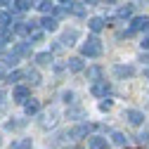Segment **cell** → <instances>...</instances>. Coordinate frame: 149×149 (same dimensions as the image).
I'll list each match as a JSON object with an SVG mask.
<instances>
[{"mask_svg":"<svg viewBox=\"0 0 149 149\" xmlns=\"http://www.w3.org/2000/svg\"><path fill=\"white\" fill-rule=\"evenodd\" d=\"M52 12L57 14V17H64V14H69V7H54Z\"/></svg>","mask_w":149,"mask_h":149,"instance_id":"f546056e","label":"cell"},{"mask_svg":"<svg viewBox=\"0 0 149 149\" xmlns=\"http://www.w3.org/2000/svg\"><path fill=\"white\" fill-rule=\"evenodd\" d=\"M66 66H69V71H73V73H78V71H83V59L81 57H71L69 62H66Z\"/></svg>","mask_w":149,"mask_h":149,"instance_id":"5bb4252c","label":"cell"},{"mask_svg":"<svg viewBox=\"0 0 149 149\" xmlns=\"http://www.w3.org/2000/svg\"><path fill=\"white\" fill-rule=\"evenodd\" d=\"M66 7H69V12H71L73 17H85V5H83V3H76V0H71Z\"/></svg>","mask_w":149,"mask_h":149,"instance_id":"8fae6325","label":"cell"},{"mask_svg":"<svg viewBox=\"0 0 149 149\" xmlns=\"http://www.w3.org/2000/svg\"><path fill=\"white\" fill-rule=\"evenodd\" d=\"M144 76H147V78H149V71H147V73H144Z\"/></svg>","mask_w":149,"mask_h":149,"instance_id":"60d3db41","label":"cell"},{"mask_svg":"<svg viewBox=\"0 0 149 149\" xmlns=\"http://www.w3.org/2000/svg\"><path fill=\"white\" fill-rule=\"evenodd\" d=\"M3 47H5V45H3V40H0V52H3Z\"/></svg>","mask_w":149,"mask_h":149,"instance_id":"f35d334b","label":"cell"},{"mask_svg":"<svg viewBox=\"0 0 149 149\" xmlns=\"http://www.w3.org/2000/svg\"><path fill=\"white\" fill-rule=\"evenodd\" d=\"M111 142L118 144V147H123V144H128V137H125L123 133H114V135H111Z\"/></svg>","mask_w":149,"mask_h":149,"instance_id":"cb8c5ba5","label":"cell"},{"mask_svg":"<svg viewBox=\"0 0 149 149\" xmlns=\"http://www.w3.org/2000/svg\"><path fill=\"white\" fill-rule=\"evenodd\" d=\"M7 3H10V0H0V5H7Z\"/></svg>","mask_w":149,"mask_h":149,"instance_id":"74e56055","label":"cell"},{"mask_svg":"<svg viewBox=\"0 0 149 149\" xmlns=\"http://www.w3.org/2000/svg\"><path fill=\"white\" fill-rule=\"evenodd\" d=\"M57 121H59V114H57V109H47V111H43V114H40V128H54V125H57Z\"/></svg>","mask_w":149,"mask_h":149,"instance_id":"3957f363","label":"cell"},{"mask_svg":"<svg viewBox=\"0 0 149 149\" xmlns=\"http://www.w3.org/2000/svg\"><path fill=\"white\" fill-rule=\"evenodd\" d=\"M88 78L95 81V83L102 81V69H100V66H90V69H88Z\"/></svg>","mask_w":149,"mask_h":149,"instance_id":"e0dca14e","label":"cell"},{"mask_svg":"<svg viewBox=\"0 0 149 149\" xmlns=\"http://www.w3.org/2000/svg\"><path fill=\"white\" fill-rule=\"evenodd\" d=\"M97 3V0H85V5H95Z\"/></svg>","mask_w":149,"mask_h":149,"instance_id":"8d00e7d4","label":"cell"},{"mask_svg":"<svg viewBox=\"0 0 149 149\" xmlns=\"http://www.w3.org/2000/svg\"><path fill=\"white\" fill-rule=\"evenodd\" d=\"M38 109H40L38 100H33V97H31V100H26V102H24V111H26L29 116H33V114H38Z\"/></svg>","mask_w":149,"mask_h":149,"instance_id":"4fadbf2b","label":"cell"},{"mask_svg":"<svg viewBox=\"0 0 149 149\" xmlns=\"http://www.w3.org/2000/svg\"><path fill=\"white\" fill-rule=\"evenodd\" d=\"M43 31H45V29H38V26H36V29H31V31H29V36H31V40H36V43H40V40H43Z\"/></svg>","mask_w":149,"mask_h":149,"instance_id":"7402d4cb","label":"cell"},{"mask_svg":"<svg viewBox=\"0 0 149 149\" xmlns=\"http://www.w3.org/2000/svg\"><path fill=\"white\" fill-rule=\"evenodd\" d=\"M62 3H64V5H69V3H71V0H62Z\"/></svg>","mask_w":149,"mask_h":149,"instance_id":"ab89813d","label":"cell"},{"mask_svg":"<svg viewBox=\"0 0 149 149\" xmlns=\"http://www.w3.org/2000/svg\"><path fill=\"white\" fill-rule=\"evenodd\" d=\"M40 26H43L45 31H57V19H54V17H43V19H40Z\"/></svg>","mask_w":149,"mask_h":149,"instance_id":"2e32d148","label":"cell"},{"mask_svg":"<svg viewBox=\"0 0 149 149\" xmlns=\"http://www.w3.org/2000/svg\"><path fill=\"white\" fill-rule=\"evenodd\" d=\"M0 144H3V137H0Z\"/></svg>","mask_w":149,"mask_h":149,"instance_id":"b9f144b4","label":"cell"},{"mask_svg":"<svg viewBox=\"0 0 149 149\" xmlns=\"http://www.w3.org/2000/svg\"><path fill=\"white\" fill-rule=\"evenodd\" d=\"M10 22H12L10 12H0V26H10Z\"/></svg>","mask_w":149,"mask_h":149,"instance_id":"f1b7e54d","label":"cell"},{"mask_svg":"<svg viewBox=\"0 0 149 149\" xmlns=\"http://www.w3.org/2000/svg\"><path fill=\"white\" fill-rule=\"evenodd\" d=\"M14 52H17V54H31V45H29V43H19Z\"/></svg>","mask_w":149,"mask_h":149,"instance_id":"4316f807","label":"cell"},{"mask_svg":"<svg viewBox=\"0 0 149 149\" xmlns=\"http://www.w3.org/2000/svg\"><path fill=\"white\" fill-rule=\"evenodd\" d=\"M19 78H22V73H19V71H14L12 76H10V81H19Z\"/></svg>","mask_w":149,"mask_h":149,"instance_id":"836d02e7","label":"cell"},{"mask_svg":"<svg viewBox=\"0 0 149 149\" xmlns=\"http://www.w3.org/2000/svg\"><path fill=\"white\" fill-rule=\"evenodd\" d=\"M125 118L133 123V125H142V123H144V114L137 111V109H128V111H125Z\"/></svg>","mask_w":149,"mask_h":149,"instance_id":"8992f818","label":"cell"},{"mask_svg":"<svg viewBox=\"0 0 149 149\" xmlns=\"http://www.w3.org/2000/svg\"><path fill=\"white\" fill-rule=\"evenodd\" d=\"M3 62H5L7 66H17V64H19V54H17V52H12V54H5V57H3Z\"/></svg>","mask_w":149,"mask_h":149,"instance_id":"ffe728a7","label":"cell"},{"mask_svg":"<svg viewBox=\"0 0 149 149\" xmlns=\"http://www.w3.org/2000/svg\"><path fill=\"white\" fill-rule=\"evenodd\" d=\"M147 26H149V17H135V19L130 22V29L135 33L137 31H147Z\"/></svg>","mask_w":149,"mask_h":149,"instance_id":"ba28073f","label":"cell"},{"mask_svg":"<svg viewBox=\"0 0 149 149\" xmlns=\"http://www.w3.org/2000/svg\"><path fill=\"white\" fill-rule=\"evenodd\" d=\"M31 7V0H14V12H26Z\"/></svg>","mask_w":149,"mask_h":149,"instance_id":"d6986e66","label":"cell"},{"mask_svg":"<svg viewBox=\"0 0 149 149\" xmlns=\"http://www.w3.org/2000/svg\"><path fill=\"white\" fill-rule=\"evenodd\" d=\"M36 62H38V64H50L52 62V54L50 52H38V54H36Z\"/></svg>","mask_w":149,"mask_h":149,"instance_id":"d4e9b609","label":"cell"},{"mask_svg":"<svg viewBox=\"0 0 149 149\" xmlns=\"http://www.w3.org/2000/svg\"><path fill=\"white\" fill-rule=\"evenodd\" d=\"M3 109H5V97L0 95V111H3Z\"/></svg>","mask_w":149,"mask_h":149,"instance_id":"e575fe53","label":"cell"},{"mask_svg":"<svg viewBox=\"0 0 149 149\" xmlns=\"http://www.w3.org/2000/svg\"><path fill=\"white\" fill-rule=\"evenodd\" d=\"M26 78L31 81V85H38L40 83V73L36 71V69H31V71H26Z\"/></svg>","mask_w":149,"mask_h":149,"instance_id":"603a6c76","label":"cell"},{"mask_svg":"<svg viewBox=\"0 0 149 149\" xmlns=\"http://www.w3.org/2000/svg\"><path fill=\"white\" fill-rule=\"evenodd\" d=\"M128 17H133V5H123V7H118V19H128Z\"/></svg>","mask_w":149,"mask_h":149,"instance_id":"44dd1931","label":"cell"},{"mask_svg":"<svg viewBox=\"0 0 149 149\" xmlns=\"http://www.w3.org/2000/svg\"><path fill=\"white\" fill-rule=\"evenodd\" d=\"M36 7H38L40 12H45V14L54 10V5H52V0H38V3H36Z\"/></svg>","mask_w":149,"mask_h":149,"instance_id":"ac0fdd59","label":"cell"},{"mask_svg":"<svg viewBox=\"0 0 149 149\" xmlns=\"http://www.w3.org/2000/svg\"><path fill=\"white\" fill-rule=\"evenodd\" d=\"M102 50L104 47H102L100 38H88V43L81 45V54H83V57H100Z\"/></svg>","mask_w":149,"mask_h":149,"instance_id":"6da1fadb","label":"cell"},{"mask_svg":"<svg viewBox=\"0 0 149 149\" xmlns=\"http://www.w3.org/2000/svg\"><path fill=\"white\" fill-rule=\"evenodd\" d=\"M88 147L90 149H109V142H107V137H90L88 140Z\"/></svg>","mask_w":149,"mask_h":149,"instance_id":"9c48e42d","label":"cell"},{"mask_svg":"<svg viewBox=\"0 0 149 149\" xmlns=\"http://www.w3.org/2000/svg\"><path fill=\"white\" fill-rule=\"evenodd\" d=\"M85 114V111L81 109V107H76V109H69V118H81Z\"/></svg>","mask_w":149,"mask_h":149,"instance_id":"83f0119b","label":"cell"},{"mask_svg":"<svg viewBox=\"0 0 149 149\" xmlns=\"http://www.w3.org/2000/svg\"><path fill=\"white\" fill-rule=\"evenodd\" d=\"M90 92H92V95H95V97H107L109 92H111V85H109L107 81H97V83H92Z\"/></svg>","mask_w":149,"mask_h":149,"instance_id":"277c9868","label":"cell"},{"mask_svg":"<svg viewBox=\"0 0 149 149\" xmlns=\"http://www.w3.org/2000/svg\"><path fill=\"white\" fill-rule=\"evenodd\" d=\"M92 130H95L92 123H78V125H73L69 130V135H71V140H83V137H90Z\"/></svg>","mask_w":149,"mask_h":149,"instance_id":"7a4b0ae2","label":"cell"},{"mask_svg":"<svg viewBox=\"0 0 149 149\" xmlns=\"http://www.w3.org/2000/svg\"><path fill=\"white\" fill-rule=\"evenodd\" d=\"M140 45H142V50H149V33L142 36V43H140Z\"/></svg>","mask_w":149,"mask_h":149,"instance_id":"1f68e13d","label":"cell"},{"mask_svg":"<svg viewBox=\"0 0 149 149\" xmlns=\"http://www.w3.org/2000/svg\"><path fill=\"white\" fill-rule=\"evenodd\" d=\"M29 95H31V92H29V88H26V85H17V88H14V92H12V100H14V102H26V100H29Z\"/></svg>","mask_w":149,"mask_h":149,"instance_id":"52a82bcc","label":"cell"},{"mask_svg":"<svg viewBox=\"0 0 149 149\" xmlns=\"http://www.w3.org/2000/svg\"><path fill=\"white\" fill-rule=\"evenodd\" d=\"M3 78H5V69L0 66V81H3Z\"/></svg>","mask_w":149,"mask_h":149,"instance_id":"d590c367","label":"cell"},{"mask_svg":"<svg viewBox=\"0 0 149 149\" xmlns=\"http://www.w3.org/2000/svg\"><path fill=\"white\" fill-rule=\"evenodd\" d=\"M62 100L69 104V102H73V92H64V95H62Z\"/></svg>","mask_w":149,"mask_h":149,"instance_id":"d6a6232c","label":"cell"},{"mask_svg":"<svg viewBox=\"0 0 149 149\" xmlns=\"http://www.w3.org/2000/svg\"><path fill=\"white\" fill-rule=\"evenodd\" d=\"M114 73H116L118 78H130V76L135 73V69H133V66H123V64H118V66H114Z\"/></svg>","mask_w":149,"mask_h":149,"instance_id":"7c38bea8","label":"cell"},{"mask_svg":"<svg viewBox=\"0 0 149 149\" xmlns=\"http://www.w3.org/2000/svg\"><path fill=\"white\" fill-rule=\"evenodd\" d=\"M78 36H81V33H78V29H69V31H64V33H62V40H59V43H62L64 47H66V45H76Z\"/></svg>","mask_w":149,"mask_h":149,"instance_id":"5b68a950","label":"cell"},{"mask_svg":"<svg viewBox=\"0 0 149 149\" xmlns=\"http://www.w3.org/2000/svg\"><path fill=\"white\" fill-rule=\"evenodd\" d=\"M88 26H90L92 33H100V31L107 26V19H102V17H92V19L88 22Z\"/></svg>","mask_w":149,"mask_h":149,"instance_id":"30bf717a","label":"cell"},{"mask_svg":"<svg viewBox=\"0 0 149 149\" xmlns=\"http://www.w3.org/2000/svg\"><path fill=\"white\" fill-rule=\"evenodd\" d=\"M100 109H102V111H109V109H111V100H102V102H100Z\"/></svg>","mask_w":149,"mask_h":149,"instance_id":"4dcf8cb0","label":"cell"},{"mask_svg":"<svg viewBox=\"0 0 149 149\" xmlns=\"http://www.w3.org/2000/svg\"><path fill=\"white\" fill-rule=\"evenodd\" d=\"M24 125H26V121H24V118H22V121H7V123H5V128H7V130H17V128H24Z\"/></svg>","mask_w":149,"mask_h":149,"instance_id":"484cf974","label":"cell"},{"mask_svg":"<svg viewBox=\"0 0 149 149\" xmlns=\"http://www.w3.org/2000/svg\"><path fill=\"white\" fill-rule=\"evenodd\" d=\"M31 147H33L31 137H22V140H17V142L10 144V149H31Z\"/></svg>","mask_w":149,"mask_h":149,"instance_id":"9a60e30c","label":"cell"}]
</instances>
